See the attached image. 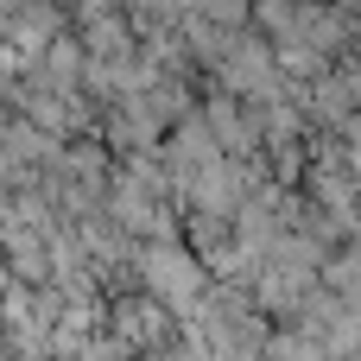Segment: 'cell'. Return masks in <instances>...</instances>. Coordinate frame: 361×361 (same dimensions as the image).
Masks as SVG:
<instances>
[{
	"mask_svg": "<svg viewBox=\"0 0 361 361\" xmlns=\"http://www.w3.org/2000/svg\"><path fill=\"white\" fill-rule=\"evenodd\" d=\"M146 279H152V292H165L171 305H190V292H197V267H190L178 247H152V254H146Z\"/></svg>",
	"mask_w": 361,
	"mask_h": 361,
	"instance_id": "6da1fadb",
	"label": "cell"
}]
</instances>
